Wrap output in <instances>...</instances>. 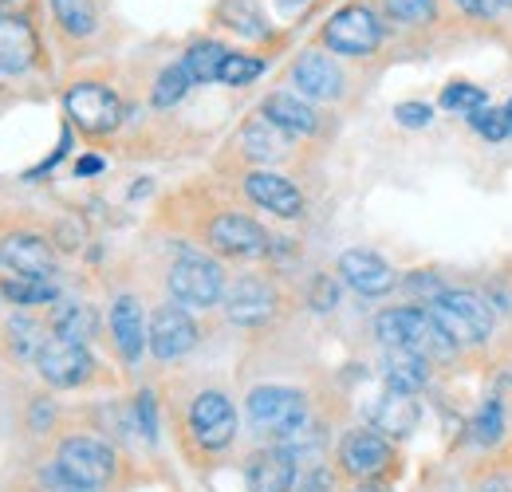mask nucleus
<instances>
[{
  "label": "nucleus",
  "instance_id": "nucleus-42",
  "mask_svg": "<svg viewBox=\"0 0 512 492\" xmlns=\"http://www.w3.org/2000/svg\"><path fill=\"white\" fill-rule=\"evenodd\" d=\"M99 170H103V158H79V162H75V174H79V178H83V174H99Z\"/></svg>",
  "mask_w": 512,
  "mask_h": 492
},
{
  "label": "nucleus",
  "instance_id": "nucleus-38",
  "mask_svg": "<svg viewBox=\"0 0 512 492\" xmlns=\"http://www.w3.org/2000/svg\"><path fill=\"white\" fill-rule=\"evenodd\" d=\"M335 304H339V288H335V280H331V276H316V280H312V308L331 311Z\"/></svg>",
  "mask_w": 512,
  "mask_h": 492
},
{
  "label": "nucleus",
  "instance_id": "nucleus-36",
  "mask_svg": "<svg viewBox=\"0 0 512 492\" xmlns=\"http://www.w3.org/2000/svg\"><path fill=\"white\" fill-rule=\"evenodd\" d=\"M383 4L402 24H430L434 20V0H383Z\"/></svg>",
  "mask_w": 512,
  "mask_h": 492
},
{
  "label": "nucleus",
  "instance_id": "nucleus-6",
  "mask_svg": "<svg viewBox=\"0 0 512 492\" xmlns=\"http://www.w3.org/2000/svg\"><path fill=\"white\" fill-rule=\"evenodd\" d=\"M64 107L67 115H71V123L79 126V130H87V134H111L115 126L123 123V103L103 83H79V87H71Z\"/></svg>",
  "mask_w": 512,
  "mask_h": 492
},
{
  "label": "nucleus",
  "instance_id": "nucleus-46",
  "mask_svg": "<svg viewBox=\"0 0 512 492\" xmlns=\"http://www.w3.org/2000/svg\"><path fill=\"white\" fill-rule=\"evenodd\" d=\"M497 4H505V8H512V0H497Z\"/></svg>",
  "mask_w": 512,
  "mask_h": 492
},
{
  "label": "nucleus",
  "instance_id": "nucleus-19",
  "mask_svg": "<svg viewBox=\"0 0 512 492\" xmlns=\"http://www.w3.org/2000/svg\"><path fill=\"white\" fill-rule=\"evenodd\" d=\"M40 56V40L28 20L0 16V71H28Z\"/></svg>",
  "mask_w": 512,
  "mask_h": 492
},
{
  "label": "nucleus",
  "instance_id": "nucleus-34",
  "mask_svg": "<svg viewBox=\"0 0 512 492\" xmlns=\"http://www.w3.org/2000/svg\"><path fill=\"white\" fill-rule=\"evenodd\" d=\"M501 430H505V414H501V402H485L473 418V441L481 445H493L501 441Z\"/></svg>",
  "mask_w": 512,
  "mask_h": 492
},
{
  "label": "nucleus",
  "instance_id": "nucleus-37",
  "mask_svg": "<svg viewBox=\"0 0 512 492\" xmlns=\"http://www.w3.org/2000/svg\"><path fill=\"white\" fill-rule=\"evenodd\" d=\"M394 119H398V126L422 130V126H430V119H434V107L430 103H398L394 107Z\"/></svg>",
  "mask_w": 512,
  "mask_h": 492
},
{
  "label": "nucleus",
  "instance_id": "nucleus-10",
  "mask_svg": "<svg viewBox=\"0 0 512 492\" xmlns=\"http://www.w3.org/2000/svg\"><path fill=\"white\" fill-rule=\"evenodd\" d=\"M146 343H150L154 359L174 363V359H182V355H190L193 351V343H197V323H193L178 304H166V308L154 311Z\"/></svg>",
  "mask_w": 512,
  "mask_h": 492
},
{
  "label": "nucleus",
  "instance_id": "nucleus-3",
  "mask_svg": "<svg viewBox=\"0 0 512 492\" xmlns=\"http://www.w3.org/2000/svg\"><path fill=\"white\" fill-rule=\"evenodd\" d=\"M375 335L383 339L386 351H418V355H449L453 343L434 323L426 308H390L375 319Z\"/></svg>",
  "mask_w": 512,
  "mask_h": 492
},
{
  "label": "nucleus",
  "instance_id": "nucleus-8",
  "mask_svg": "<svg viewBox=\"0 0 512 492\" xmlns=\"http://www.w3.org/2000/svg\"><path fill=\"white\" fill-rule=\"evenodd\" d=\"M190 433L201 449H225L237 437V410L225 394L205 390L190 406Z\"/></svg>",
  "mask_w": 512,
  "mask_h": 492
},
{
  "label": "nucleus",
  "instance_id": "nucleus-4",
  "mask_svg": "<svg viewBox=\"0 0 512 492\" xmlns=\"http://www.w3.org/2000/svg\"><path fill=\"white\" fill-rule=\"evenodd\" d=\"M249 422L272 437H296L308 422V402L292 386H256L249 394Z\"/></svg>",
  "mask_w": 512,
  "mask_h": 492
},
{
  "label": "nucleus",
  "instance_id": "nucleus-41",
  "mask_svg": "<svg viewBox=\"0 0 512 492\" xmlns=\"http://www.w3.org/2000/svg\"><path fill=\"white\" fill-rule=\"evenodd\" d=\"M453 4H457V8H465L469 16H489L497 0H453Z\"/></svg>",
  "mask_w": 512,
  "mask_h": 492
},
{
  "label": "nucleus",
  "instance_id": "nucleus-9",
  "mask_svg": "<svg viewBox=\"0 0 512 492\" xmlns=\"http://www.w3.org/2000/svg\"><path fill=\"white\" fill-rule=\"evenodd\" d=\"M390 461H394V449L379 430H351L339 445V465L355 481H375L390 469Z\"/></svg>",
  "mask_w": 512,
  "mask_h": 492
},
{
  "label": "nucleus",
  "instance_id": "nucleus-18",
  "mask_svg": "<svg viewBox=\"0 0 512 492\" xmlns=\"http://www.w3.org/2000/svg\"><path fill=\"white\" fill-rule=\"evenodd\" d=\"M292 83L308 99H335L343 91V71L335 67L331 56H323V52H304L296 60V67H292Z\"/></svg>",
  "mask_w": 512,
  "mask_h": 492
},
{
  "label": "nucleus",
  "instance_id": "nucleus-21",
  "mask_svg": "<svg viewBox=\"0 0 512 492\" xmlns=\"http://www.w3.org/2000/svg\"><path fill=\"white\" fill-rule=\"evenodd\" d=\"M418 422H422V406H418L414 394H394V390H386L383 398L375 402V410H371V426L379 433H390V437L414 433Z\"/></svg>",
  "mask_w": 512,
  "mask_h": 492
},
{
  "label": "nucleus",
  "instance_id": "nucleus-15",
  "mask_svg": "<svg viewBox=\"0 0 512 492\" xmlns=\"http://www.w3.org/2000/svg\"><path fill=\"white\" fill-rule=\"evenodd\" d=\"M245 485H249V492H292V485H296V453L284 449V445L253 453L249 469H245Z\"/></svg>",
  "mask_w": 512,
  "mask_h": 492
},
{
  "label": "nucleus",
  "instance_id": "nucleus-43",
  "mask_svg": "<svg viewBox=\"0 0 512 492\" xmlns=\"http://www.w3.org/2000/svg\"><path fill=\"white\" fill-rule=\"evenodd\" d=\"M312 0H276V8L284 12V16H292V12H304Z\"/></svg>",
  "mask_w": 512,
  "mask_h": 492
},
{
  "label": "nucleus",
  "instance_id": "nucleus-17",
  "mask_svg": "<svg viewBox=\"0 0 512 492\" xmlns=\"http://www.w3.org/2000/svg\"><path fill=\"white\" fill-rule=\"evenodd\" d=\"M245 193L253 197L260 209H268L276 217H300L304 213V193L288 182V178H280V174L256 170V174L245 178Z\"/></svg>",
  "mask_w": 512,
  "mask_h": 492
},
{
  "label": "nucleus",
  "instance_id": "nucleus-32",
  "mask_svg": "<svg viewBox=\"0 0 512 492\" xmlns=\"http://www.w3.org/2000/svg\"><path fill=\"white\" fill-rule=\"evenodd\" d=\"M8 343H12L20 355H40L44 343H48V335H44V327H40L36 319L12 315V319H8Z\"/></svg>",
  "mask_w": 512,
  "mask_h": 492
},
{
  "label": "nucleus",
  "instance_id": "nucleus-27",
  "mask_svg": "<svg viewBox=\"0 0 512 492\" xmlns=\"http://www.w3.org/2000/svg\"><path fill=\"white\" fill-rule=\"evenodd\" d=\"M225 60H229V48H225V44H217V40H201V44H193L190 52H186L182 67L190 71L193 83H217L221 63Z\"/></svg>",
  "mask_w": 512,
  "mask_h": 492
},
{
  "label": "nucleus",
  "instance_id": "nucleus-20",
  "mask_svg": "<svg viewBox=\"0 0 512 492\" xmlns=\"http://www.w3.org/2000/svg\"><path fill=\"white\" fill-rule=\"evenodd\" d=\"M111 335H115V347L127 363H138L142 359V347H146V319H142V308L134 296H119L115 308H111Z\"/></svg>",
  "mask_w": 512,
  "mask_h": 492
},
{
  "label": "nucleus",
  "instance_id": "nucleus-12",
  "mask_svg": "<svg viewBox=\"0 0 512 492\" xmlns=\"http://www.w3.org/2000/svg\"><path fill=\"white\" fill-rule=\"evenodd\" d=\"M339 276L359 292V296H386L398 284V272L371 248H351L339 256Z\"/></svg>",
  "mask_w": 512,
  "mask_h": 492
},
{
  "label": "nucleus",
  "instance_id": "nucleus-1",
  "mask_svg": "<svg viewBox=\"0 0 512 492\" xmlns=\"http://www.w3.org/2000/svg\"><path fill=\"white\" fill-rule=\"evenodd\" d=\"M48 477L60 492H95L115 477V453L95 437H67Z\"/></svg>",
  "mask_w": 512,
  "mask_h": 492
},
{
  "label": "nucleus",
  "instance_id": "nucleus-5",
  "mask_svg": "<svg viewBox=\"0 0 512 492\" xmlns=\"http://www.w3.org/2000/svg\"><path fill=\"white\" fill-rule=\"evenodd\" d=\"M323 44L339 56H371L379 44H383V24L375 20L371 8L363 4H351V8H339L327 28H323Z\"/></svg>",
  "mask_w": 512,
  "mask_h": 492
},
{
  "label": "nucleus",
  "instance_id": "nucleus-7",
  "mask_svg": "<svg viewBox=\"0 0 512 492\" xmlns=\"http://www.w3.org/2000/svg\"><path fill=\"white\" fill-rule=\"evenodd\" d=\"M170 296L178 304H190V308H213L225 296V276H221V268L213 260L182 256L170 268Z\"/></svg>",
  "mask_w": 512,
  "mask_h": 492
},
{
  "label": "nucleus",
  "instance_id": "nucleus-26",
  "mask_svg": "<svg viewBox=\"0 0 512 492\" xmlns=\"http://www.w3.org/2000/svg\"><path fill=\"white\" fill-rule=\"evenodd\" d=\"M52 331L67 343H87L95 335V311L87 304H56L52 311Z\"/></svg>",
  "mask_w": 512,
  "mask_h": 492
},
{
  "label": "nucleus",
  "instance_id": "nucleus-2",
  "mask_svg": "<svg viewBox=\"0 0 512 492\" xmlns=\"http://www.w3.org/2000/svg\"><path fill=\"white\" fill-rule=\"evenodd\" d=\"M426 311L434 315V323L446 331L453 347H477V343H485L493 335V323H497L493 304L485 296L457 292V288H446L438 300H430Z\"/></svg>",
  "mask_w": 512,
  "mask_h": 492
},
{
  "label": "nucleus",
  "instance_id": "nucleus-45",
  "mask_svg": "<svg viewBox=\"0 0 512 492\" xmlns=\"http://www.w3.org/2000/svg\"><path fill=\"white\" fill-rule=\"evenodd\" d=\"M505 115H509V123H512V99H509V107H505Z\"/></svg>",
  "mask_w": 512,
  "mask_h": 492
},
{
  "label": "nucleus",
  "instance_id": "nucleus-39",
  "mask_svg": "<svg viewBox=\"0 0 512 492\" xmlns=\"http://www.w3.org/2000/svg\"><path fill=\"white\" fill-rule=\"evenodd\" d=\"M138 422H142V433L154 441L158 437V418H154V394L150 390H142L138 394Z\"/></svg>",
  "mask_w": 512,
  "mask_h": 492
},
{
  "label": "nucleus",
  "instance_id": "nucleus-16",
  "mask_svg": "<svg viewBox=\"0 0 512 492\" xmlns=\"http://www.w3.org/2000/svg\"><path fill=\"white\" fill-rule=\"evenodd\" d=\"M272 311H276V292H272V284H264V280H256V276L237 280V284L229 288V296H225V315H229L233 323H241V327H260V323H268Z\"/></svg>",
  "mask_w": 512,
  "mask_h": 492
},
{
  "label": "nucleus",
  "instance_id": "nucleus-11",
  "mask_svg": "<svg viewBox=\"0 0 512 492\" xmlns=\"http://www.w3.org/2000/svg\"><path fill=\"white\" fill-rule=\"evenodd\" d=\"M36 367L40 374L52 382V386H83L87 378H91V355H87V347L83 343H67L60 335H52L48 343H44V351L36 355Z\"/></svg>",
  "mask_w": 512,
  "mask_h": 492
},
{
  "label": "nucleus",
  "instance_id": "nucleus-25",
  "mask_svg": "<svg viewBox=\"0 0 512 492\" xmlns=\"http://www.w3.org/2000/svg\"><path fill=\"white\" fill-rule=\"evenodd\" d=\"M0 292H4L12 304H20V308L56 304V284H52V280H40V276H16V272H8V276L0 280Z\"/></svg>",
  "mask_w": 512,
  "mask_h": 492
},
{
  "label": "nucleus",
  "instance_id": "nucleus-14",
  "mask_svg": "<svg viewBox=\"0 0 512 492\" xmlns=\"http://www.w3.org/2000/svg\"><path fill=\"white\" fill-rule=\"evenodd\" d=\"M0 264L16 276H40V280L56 276V256H52L48 241L36 237V233H12L0 245Z\"/></svg>",
  "mask_w": 512,
  "mask_h": 492
},
{
  "label": "nucleus",
  "instance_id": "nucleus-30",
  "mask_svg": "<svg viewBox=\"0 0 512 492\" xmlns=\"http://www.w3.org/2000/svg\"><path fill=\"white\" fill-rule=\"evenodd\" d=\"M193 87L190 71L182 67V63H170L162 75H158V83H154V107H174V103H182V95Z\"/></svg>",
  "mask_w": 512,
  "mask_h": 492
},
{
  "label": "nucleus",
  "instance_id": "nucleus-13",
  "mask_svg": "<svg viewBox=\"0 0 512 492\" xmlns=\"http://www.w3.org/2000/svg\"><path fill=\"white\" fill-rule=\"evenodd\" d=\"M209 245L225 256H264L268 252V233L256 225L253 217H241V213H221L213 225H209Z\"/></svg>",
  "mask_w": 512,
  "mask_h": 492
},
{
  "label": "nucleus",
  "instance_id": "nucleus-29",
  "mask_svg": "<svg viewBox=\"0 0 512 492\" xmlns=\"http://www.w3.org/2000/svg\"><path fill=\"white\" fill-rule=\"evenodd\" d=\"M221 20L241 36H264L268 32V24H264V16H260V8L253 0H225L221 4Z\"/></svg>",
  "mask_w": 512,
  "mask_h": 492
},
{
  "label": "nucleus",
  "instance_id": "nucleus-35",
  "mask_svg": "<svg viewBox=\"0 0 512 492\" xmlns=\"http://www.w3.org/2000/svg\"><path fill=\"white\" fill-rule=\"evenodd\" d=\"M469 123L473 130L481 134V138H489V142H505L512 134V123L505 111H497V107H481L477 115H469Z\"/></svg>",
  "mask_w": 512,
  "mask_h": 492
},
{
  "label": "nucleus",
  "instance_id": "nucleus-31",
  "mask_svg": "<svg viewBox=\"0 0 512 492\" xmlns=\"http://www.w3.org/2000/svg\"><path fill=\"white\" fill-rule=\"evenodd\" d=\"M442 107H446L449 115H477L481 107H489V95L481 91V87H473V83H446V91H442Z\"/></svg>",
  "mask_w": 512,
  "mask_h": 492
},
{
  "label": "nucleus",
  "instance_id": "nucleus-24",
  "mask_svg": "<svg viewBox=\"0 0 512 492\" xmlns=\"http://www.w3.org/2000/svg\"><path fill=\"white\" fill-rule=\"evenodd\" d=\"M241 150H245L253 162H276V158L288 154V134L272 123V119L260 115V119L245 123V130H241Z\"/></svg>",
  "mask_w": 512,
  "mask_h": 492
},
{
  "label": "nucleus",
  "instance_id": "nucleus-33",
  "mask_svg": "<svg viewBox=\"0 0 512 492\" xmlns=\"http://www.w3.org/2000/svg\"><path fill=\"white\" fill-rule=\"evenodd\" d=\"M260 71H264V63H260V60L229 52V60L221 63V75H217V83H225V87H245V83H253Z\"/></svg>",
  "mask_w": 512,
  "mask_h": 492
},
{
  "label": "nucleus",
  "instance_id": "nucleus-44",
  "mask_svg": "<svg viewBox=\"0 0 512 492\" xmlns=\"http://www.w3.org/2000/svg\"><path fill=\"white\" fill-rule=\"evenodd\" d=\"M351 492H390V489H386V485H375V481H359Z\"/></svg>",
  "mask_w": 512,
  "mask_h": 492
},
{
  "label": "nucleus",
  "instance_id": "nucleus-40",
  "mask_svg": "<svg viewBox=\"0 0 512 492\" xmlns=\"http://www.w3.org/2000/svg\"><path fill=\"white\" fill-rule=\"evenodd\" d=\"M32 8V0H0V16H12V20H24Z\"/></svg>",
  "mask_w": 512,
  "mask_h": 492
},
{
  "label": "nucleus",
  "instance_id": "nucleus-28",
  "mask_svg": "<svg viewBox=\"0 0 512 492\" xmlns=\"http://www.w3.org/2000/svg\"><path fill=\"white\" fill-rule=\"evenodd\" d=\"M52 12L67 36H91L99 24V12L91 0H52Z\"/></svg>",
  "mask_w": 512,
  "mask_h": 492
},
{
  "label": "nucleus",
  "instance_id": "nucleus-23",
  "mask_svg": "<svg viewBox=\"0 0 512 492\" xmlns=\"http://www.w3.org/2000/svg\"><path fill=\"white\" fill-rule=\"evenodd\" d=\"M260 115L272 119L284 134H316V126H320V115H316L304 99H296V95H288V91L268 95Z\"/></svg>",
  "mask_w": 512,
  "mask_h": 492
},
{
  "label": "nucleus",
  "instance_id": "nucleus-22",
  "mask_svg": "<svg viewBox=\"0 0 512 492\" xmlns=\"http://www.w3.org/2000/svg\"><path fill=\"white\" fill-rule=\"evenodd\" d=\"M383 378L386 390H394V394H418L430 382V359L418 351H386Z\"/></svg>",
  "mask_w": 512,
  "mask_h": 492
}]
</instances>
